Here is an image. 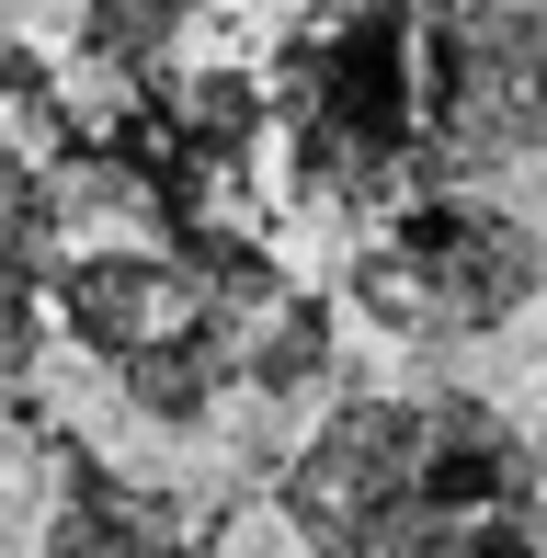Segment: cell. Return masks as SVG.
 <instances>
[{"label": "cell", "instance_id": "2", "mask_svg": "<svg viewBox=\"0 0 547 558\" xmlns=\"http://www.w3.org/2000/svg\"><path fill=\"white\" fill-rule=\"evenodd\" d=\"M274 296L285 286L252 263H183V251H148V240L58 251V274H46V319L69 331V353H92V376L160 434H194L240 399L252 319Z\"/></svg>", "mask_w": 547, "mask_h": 558}, {"label": "cell", "instance_id": "6", "mask_svg": "<svg viewBox=\"0 0 547 558\" xmlns=\"http://www.w3.org/2000/svg\"><path fill=\"white\" fill-rule=\"evenodd\" d=\"M46 274H58V194L23 148H0V376H23L46 342Z\"/></svg>", "mask_w": 547, "mask_h": 558}, {"label": "cell", "instance_id": "1", "mask_svg": "<svg viewBox=\"0 0 547 558\" xmlns=\"http://www.w3.org/2000/svg\"><path fill=\"white\" fill-rule=\"evenodd\" d=\"M296 558H547V456L467 388H354L274 478Z\"/></svg>", "mask_w": 547, "mask_h": 558}, {"label": "cell", "instance_id": "7", "mask_svg": "<svg viewBox=\"0 0 547 558\" xmlns=\"http://www.w3.org/2000/svg\"><path fill=\"white\" fill-rule=\"evenodd\" d=\"M240 388L263 399V411H285V399H319L331 388V296H274L252 319V365H240Z\"/></svg>", "mask_w": 547, "mask_h": 558}, {"label": "cell", "instance_id": "3", "mask_svg": "<svg viewBox=\"0 0 547 558\" xmlns=\"http://www.w3.org/2000/svg\"><path fill=\"white\" fill-rule=\"evenodd\" d=\"M342 296H354V319H377L411 353L490 342L547 296V228L513 217L502 194H411V206L354 228Z\"/></svg>", "mask_w": 547, "mask_h": 558}, {"label": "cell", "instance_id": "5", "mask_svg": "<svg viewBox=\"0 0 547 558\" xmlns=\"http://www.w3.org/2000/svg\"><path fill=\"white\" fill-rule=\"evenodd\" d=\"M35 558H217V536L160 478H126V468H104V456H69Z\"/></svg>", "mask_w": 547, "mask_h": 558}, {"label": "cell", "instance_id": "9", "mask_svg": "<svg viewBox=\"0 0 547 558\" xmlns=\"http://www.w3.org/2000/svg\"><path fill=\"white\" fill-rule=\"evenodd\" d=\"M536 206H547V171H536Z\"/></svg>", "mask_w": 547, "mask_h": 558}, {"label": "cell", "instance_id": "4", "mask_svg": "<svg viewBox=\"0 0 547 558\" xmlns=\"http://www.w3.org/2000/svg\"><path fill=\"white\" fill-rule=\"evenodd\" d=\"M547 171V0H434V194Z\"/></svg>", "mask_w": 547, "mask_h": 558}, {"label": "cell", "instance_id": "8", "mask_svg": "<svg viewBox=\"0 0 547 558\" xmlns=\"http://www.w3.org/2000/svg\"><path fill=\"white\" fill-rule=\"evenodd\" d=\"M0 547H12V490H0Z\"/></svg>", "mask_w": 547, "mask_h": 558}]
</instances>
